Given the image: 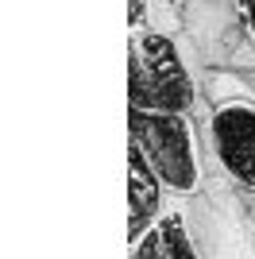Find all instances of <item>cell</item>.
Here are the masks:
<instances>
[{
    "instance_id": "cell-1",
    "label": "cell",
    "mask_w": 255,
    "mask_h": 259,
    "mask_svg": "<svg viewBox=\"0 0 255 259\" xmlns=\"http://www.w3.org/2000/svg\"><path fill=\"white\" fill-rule=\"evenodd\" d=\"M205 105V66L182 35L128 31V108L197 116Z\"/></svg>"
},
{
    "instance_id": "cell-2",
    "label": "cell",
    "mask_w": 255,
    "mask_h": 259,
    "mask_svg": "<svg viewBox=\"0 0 255 259\" xmlns=\"http://www.w3.org/2000/svg\"><path fill=\"white\" fill-rule=\"evenodd\" d=\"M128 147H136L147 159V166L159 174V182L174 201L201 194L209 182L197 116L128 108Z\"/></svg>"
},
{
    "instance_id": "cell-3",
    "label": "cell",
    "mask_w": 255,
    "mask_h": 259,
    "mask_svg": "<svg viewBox=\"0 0 255 259\" xmlns=\"http://www.w3.org/2000/svg\"><path fill=\"white\" fill-rule=\"evenodd\" d=\"M178 209L205 259H255V217L247 194L209 178L201 194L182 197Z\"/></svg>"
},
{
    "instance_id": "cell-4",
    "label": "cell",
    "mask_w": 255,
    "mask_h": 259,
    "mask_svg": "<svg viewBox=\"0 0 255 259\" xmlns=\"http://www.w3.org/2000/svg\"><path fill=\"white\" fill-rule=\"evenodd\" d=\"M209 178L240 194H255V101H221L197 108Z\"/></svg>"
},
{
    "instance_id": "cell-5",
    "label": "cell",
    "mask_w": 255,
    "mask_h": 259,
    "mask_svg": "<svg viewBox=\"0 0 255 259\" xmlns=\"http://www.w3.org/2000/svg\"><path fill=\"white\" fill-rule=\"evenodd\" d=\"M178 35L205 70L255 66V43L247 35L244 0H186Z\"/></svg>"
},
{
    "instance_id": "cell-6",
    "label": "cell",
    "mask_w": 255,
    "mask_h": 259,
    "mask_svg": "<svg viewBox=\"0 0 255 259\" xmlns=\"http://www.w3.org/2000/svg\"><path fill=\"white\" fill-rule=\"evenodd\" d=\"M128 259H205V255L193 244L190 225H186L178 201L170 197V205L143 232L128 236Z\"/></svg>"
},
{
    "instance_id": "cell-7",
    "label": "cell",
    "mask_w": 255,
    "mask_h": 259,
    "mask_svg": "<svg viewBox=\"0 0 255 259\" xmlns=\"http://www.w3.org/2000/svg\"><path fill=\"white\" fill-rule=\"evenodd\" d=\"M170 205L166 186L159 182V174L147 166V159L128 147V236H136Z\"/></svg>"
},
{
    "instance_id": "cell-8",
    "label": "cell",
    "mask_w": 255,
    "mask_h": 259,
    "mask_svg": "<svg viewBox=\"0 0 255 259\" xmlns=\"http://www.w3.org/2000/svg\"><path fill=\"white\" fill-rule=\"evenodd\" d=\"M182 4H186V0H151V23H147V27L178 35V27H182Z\"/></svg>"
},
{
    "instance_id": "cell-9",
    "label": "cell",
    "mask_w": 255,
    "mask_h": 259,
    "mask_svg": "<svg viewBox=\"0 0 255 259\" xmlns=\"http://www.w3.org/2000/svg\"><path fill=\"white\" fill-rule=\"evenodd\" d=\"M151 23V0H128V31H139Z\"/></svg>"
},
{
    "instance_id": "cell-10",
    "label": "cell",
    "mask_w": 255,
    "mask_h": 259,
    "mask_svg": "<svg viewBox=\"0 0 255 259\" xmlns=\"http://www.w3.org/2000/svg\"><path fill=\"white\" fill-rule=\"evenodd\" d=\"M244 20H247V35L255 43V0H244Z\"/></svg>"
},
{
    "instance_id": "cell-11",
    "label": "cell",
    "mask_w": 255,
    "mask_h": 259,
    "mask_svg": "<svg viewBox=\"0 0 255 259\" xmlns=\"http://www.w3.org/2000/svg\"><path fill=\"white\" fill-rule=\"evenodd\" d=\"M247 205H251V217H255V194H247Z\"/></svg>"
}]
</instances>
